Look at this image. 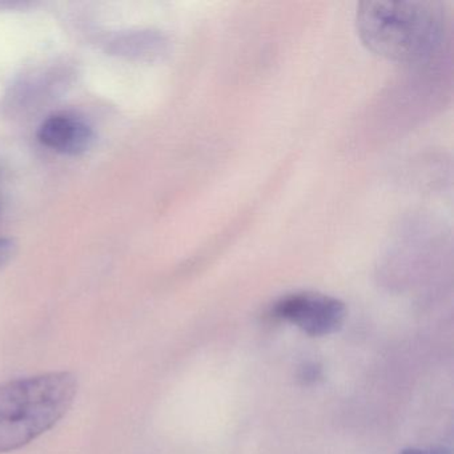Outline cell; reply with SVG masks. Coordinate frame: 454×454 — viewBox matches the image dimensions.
Wrapping results in <instances>:
<instances>
[{
  "label": "cell",
  "instance_id": "6",
  "mask_svg": "<svg viewBox=\"0 0 454 454\" xmlns=\"http://www.w3.org/2000/svg\"><path fill=\"white\" fill-rule=\"evenodd\" d=\"M403 454H427L424 451L417 450V449H409V450L403 451Z\"/></svg>",
  "mask_w": 454,
  "mask_h": 454
},
{
  "label": "cell",
  "instance_id": "1",
  "mask_svg": "<svg viewBox=\"0 0 454 454\" xmlns=\"http://www.w3.org/2000/svg\"><path fill=\"white\" fill-rule=\"evenodd\" d=\"M445 27L442 9L432 2H364L356 12L361 42L397 63L432 58L442 44Z\"/></svg>",
  "mask_w": 454,
  "mask_h": 454
},
{
  "label": "cell",
  "instance_id": "5",
  "mask_svg": "<svg viewBox=\"0 0 454 454\" xmlns=\"http://www.w3.org/2000/svg\"><path fill=\"white\" fill-rule=\"evenodd\" d=\"M15 243L12 239L0 238V268H4L14 256Z\"/></svg>",
  "mask_w": 454,
  "mask_h": 454
},
{
  "label": "cell",
  "instance_id": "2",
  "mask_svg": "<svg viewBox=\"0 0 454 454\" xmlns=\"http://www.w3.org/2000/svg\"><path fill=\"white\" fill-rule=\"evenodd\" d=\"M78 393L70 372H50L0 384V454L18 450L55 427Z\"/></svg>",
  "mask_w": 454,
  "mask_h": 454
},
{
  "label": "cell",
  "instance_id": "4",
  "mask_svg": "<svg viewBox=\"0 0 454 454\" xmlns=\"http://www.w3.org/2000/svg\"><path fill=\"white\" fill-rule=\"evenodd\" d=\"M42 145L66 153L82 155L91 148L94 132L84 121L67 115H55L47 119L38 131Z\"/></svg>",
  "mask_w": 454,
  "mask_h": 454
},
{
  "label": "cell",
  "instance_id": "3",
  "mask_svg": "<svg viewBox=\"0 0 454 454\" xmlns=\"http://www.w3.org/2000/svg\"><path fill=\"white\" fill-rule=\"evenodd\" d=\"M276 316L291 321L312 336L332 333L341 325L345 307L333 297L320 294H294L275 307Z\"/></svg>",
  "mask_w": 454,
  "mask_h": 454
}]
</instances>
